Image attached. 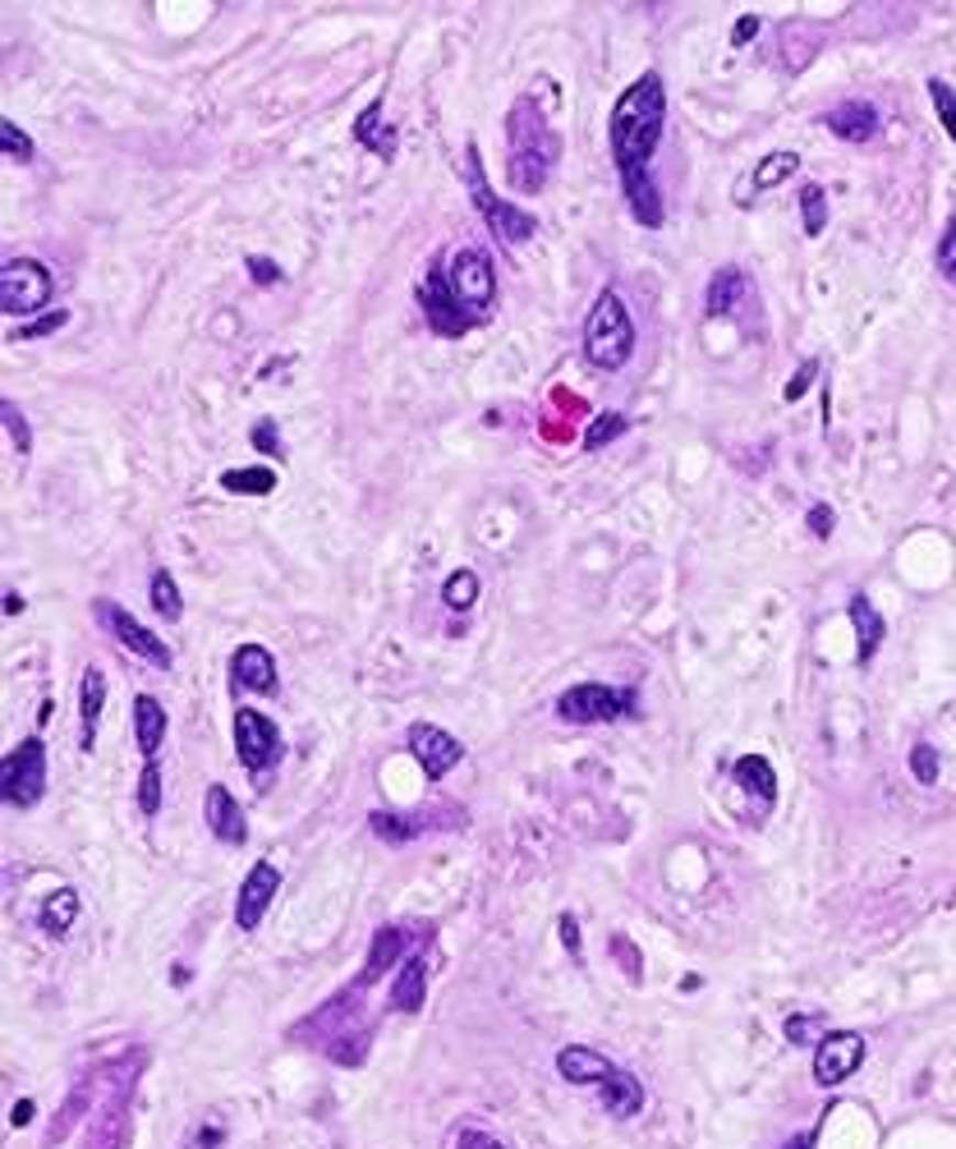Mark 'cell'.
<instances>
[{
	"mask_svg": "<svg viewBox=\"0 0 956 1149\" xmlns=\"http://www.w3.org/2000/svg\"><path fill=\"white\" fill-rule=\"evenodd\" d=\"M235 749H240V764L253 777L272 773L281 764V754H286L276 722L267 713H257V709H235Z\"/></svg>",
	"mask_w": 956,
	"mask_h": 1149,
	"instance_id": "ba28073f",
	"label": "cell"
},
{
	"mask_svg": "<svg viewBox=\"0 0 956 1149\" xmlns=\"http://www.w3.org/2000/svg\"><path fill=\"white\" fill-rule=\"evenodd\" d=\"M928 97H934V111H938V124L947 129V139L956 143V92L947 78H928Z\"/></svg>",
	"mask_w": 956,
	"mask_h": 1149,
	"instance_id": "8d00e7d4",
	"label": "cell"
},
{
	"mask_svg": "<svg viewBox=\"0 0 956 1149\" xmlns=\"http://www.w3.org/2000/svg\"><path fill=\"white\" fill-rule=\"evenodd\" d=\"M800 226H805L810 240H818V234L828 230V194H823L818 185L800 189Z\"/></svg>",
	"mask_w": 956,
	"mask_h": 1149,
	"instance_id": "1f68e13d",
	"label": "cell"
},
{
	"mask_svg": "<svg viewBox=\"0 0 956 1149\" xmlns=\"http://www.w3.org/2000/svg\"><path fill=\"white\" fill-rule=\"evenodd\" d=\"M152 608H157L166 621H179L185 616V598H179V584L171 580V570H152Z\"/></svg>",
	"mask_w": 956,
	"mask_h": 1149,
	"instance_id": "d6a6232c",
	"label": "cell"
},
{
	"mask_svg": "<svg viewBox=\"0 0 956 1149\" xmlns=\"http://www.w3.org/2000/svg\"><path fill=\"white\" fill-rule=\"evenodd\" d=\"M938 267H943V276L956 281V217L947 221V234H943V244H938Z\"/></svg>",
	"mask_w": 956,
	"mask_h": 1149,
	"instance_id": "bcb514c9",
	"label": "cell"
},
{
	"mask_svg": "<svg viewBox=\"0 0 956 1149\" xmlns=\"http://www.w3.org/2000/svg\"><path fill=\"white\" fill-rule=\"evenodd\" d=\"M635 713V690H612V686H571L557 699V718L589 726V722H616Z\"/></svg>",
	"mask_w": 956,
	"mask_h": 1149,
	"instance_id": "52a82bcc",
	"label": "cell"
},
{
	"mask_svg": "<svg viewBox=\"0 0 956 1149\" xmlns=\"http://www.w3.org/2000/svg\"><path fill=\"white\" fill-rule=\"evenodd\" d=\"M276 887H281L276 865L257 860V865L249 869V878H244V887H240V901H235V924H240L244 933H253L257 924H263L267 906H272V897H276Z\"/></svg>",
	"mask_w": 956,
	"mask_h": 1149,
	"instance_id": "5bb4252c",
	"label": "cell"
},
{
	"mask_svg": "<svg viewBox=\"0 0 956 1149\" xmlns=\"http://www.w3.org/2000/svg\"><path fill=\"white\" fill-rule=\"evenodd\" d=\"M79 709H84V749H92V741H97V722H101V709H107V671H101V667H88V671H84V686H79Z\"/></svg>",
	"mask_w": 956,
	"mask_h": 1149,
	"instance_id": "83f0119b",
	"label": "cell"
},
{
	"mask_svg": "<svg viewBox=\"0 0 956 1149\" xmlns=\"http://www.w3.org/2000/svg\"><path fill=\"white\" fill-rule=\"evenodd\" d=\"M354 139L364 143V147H373V156H382V162H392V156L400 152V139H396V129L382 120V101H373V107L354 120Z\"/></svg>",
	"mask_w": 956,
	"mask_h": 1149,
	"instance_id": "484cf974",
	"label": "cell"
},
{
	"mask_svg": "<svg viewBox=\"0 0 956 1149\" xmlns=\"http://www.w3.org/2000/svg\"><path fill=\"white\" fill-rule=\"evenodd\" d=\"M662 124H667V88L649 69V74H639L612 107V156H616L622 179L649 171L653 152L662 143Z\"/></svg>",
	"mask_w": 956,
	"mask_h": 1149,
	"instance_id": "6da1fadb",
	"label": "cell"
},
{
	"mask_svg": "<svg viewBox=\"0 0 956 1149\" xmlns=\"http://www.w3.org/2000/svg\"><path fill=\"white\" fill-rule=\"evenodd\" d=\"M221 488H226V492H235V497H272V492H276V469H263V464L226 469V474H221Z\"/></svg>",
	"mask_w": 956,
	"mask_h": 1149,
	"instance_id": "f546056e",
	"label": "cell"
},
{
	"mask_svg": "<svg viewBox=\"0 0 956 1149\" xmlns=\"http://www.w3.org/2000/svg\"><path fill=\"white\" fill-rule=\"evenodd\" d=\"M506 143H510V189L538 194L561 156V139L552 134L548 116L538 111L534 97H520L506 116Z\"/></svg>",
	"mask_w": 956,
	"mask_h": 1149,
	"instance_id": "7a4b0ae2",
	"label": "cell"
},
{
	"mask_svg": "<svg viewBox=\"0 0 956 1149\" xmlns=\"http://www.w3.org/2000/svg\"><path fill=\"white\" fill-rule=\"evenodd\" d=\"M369 823H373L377 838H382V842H392V846H400V842H409V838H419V832H424V823L405 819V814H386V809L369 814Z\"/></svg>",
	"mask_w": 956,
	"mask_h": 1149,
	"instance_id": "e575fe53",
	"label": "cell"
},
{
	"mask_svg": "<svg viewBox=\"0 0 956 1149\" xmlns=\"http://www.w3.org/2000/svg\"><path fill=\"white\" fill-rule=\"evenodd\" d=\"M833 519H837L833 506H823V502H818V506L810 511V529H814V538H833Z\"/></svg>",
	"mask_w": 956,
	"mask_h": 1149,
	"instance_id": "681fc988",
	"label": "cell"
},
{
	"mask_svg": "<svg viewBox=\"0 0 956 1149\" xmlns=\"http://www.w3.org/2000/svg\"><path fill=\"white\" fill-rule=\"evenodd\" d=\"M230 686L253 694H276V658L263 644H240L230 658Z\"/></svg>",
	"mask_w": 956,
	"mask_h": 1149,
	"instance_id": "9a60e30c",
	"label": "cell"
},
{
	"mask_svg": "<svg viewBox=\"0 0 956 1149\" xmlns=\"http://www.w3.org/2000/svg\"><path fill=\"white\" fill-rule=\"evenodd\" d=\"M455 1149H502V1140L487 1136V1131H479V1127H470V1131L455 1136Z\"/></svg>",
	"mask_w": 956,
	"mask_h": 1149,
	"instance_id": "c3c4849f",
	"label": "cell"
},
{
	"mask_svg": "<svg viewBox=\"0 0 956 1149\" xmlns=\"http://www.w3.org/2000/svg\"><path fill=\"white\" fill-rule=\"evenodd\" d=\"M823 124H828L842 143H869V139H878V129H883V120H878V111L869 107V101H842V107H833L828 116H823Z\"/></svg>",
	"mask_w": 956,
	"mask_h": 1149,
	"instance_id": "e0dca14e",
	"label": "cell"
},
{
	"mask_svg": "<svg viewBox=\"0 0 956 1149\" xmlns=\"http://www.w3.org/2000/svg\"><path fill=\"white\" fill-rule=\"evenodd\" d=\"M814 377H818V359H805V363H800V369H795V377L787 382V391H782V396H787V401H800V396H805V391L814 386Z\"/></svg>",
	"mask_w": 956,
	"mask_h": 1149,
	"instance_id": "ee69618b",
	"label": "cell"
},
{
	"mask_svg": "<svg viewBox=\"0 0 956 1149\" xmlns=\"http://www.w3.org/2000/svg\"><path fill=\"white\" fill-rule=\"evenodd\" d=\"M33 1113H37V1108H33V1099H19V1104H14V1127H29V1121H33Z\"/></svg>",
	"mask_w": 956,
	"mask_h": 1149,
	"instance_id": "db71d44e",
	"label": "cell"
},
{
	"mask_svg": "<svg viewBox=\"0 0 956 1149\" xmlns=\"http://www.w3.org/2000/svg\"><path fill=\"white\" fill-rule=\"evenodd\" d=\"M745 295H749V276H745L740 267H722V272L708 281V295H704L708 318H727V313H736Z\"/></svg>",
	"mask_w": 956,
	"mask_h": 1149,
	"instance_id": "7402d4cb",
	"label": "cell"
},
{
	"mask_svg": "<svg viewBox=\"0 0 956 1149\" xmlns=\"http://www.w3.org/2000/svg\"><path fill=\"white\" fill-rule=\"evenodd\" d=\"M612 952H616V956H622V961H626V965H622V971H626V975H630V980H635V984H639V980H644V971H639V952H635V943H626V938H622V933H616V938H612Z\"/></svg>",
	"mask_w": 956,
	"mask_h": 1149,
	"instance_id": "7dc6e473",
	"label": "cell"
},
{
	"mask_svg": "<svg viewBox=\"0 0 956 1149\" xmlns=\"http://www.w3.org/2000/svg\"><path fill=\"white\" fill-rule=\"evenodd\" d=\"M419 304H424L428 327H432L437 336H447V341H455V336H464V331L474 327L470 313H464V308L455 304V295H451V272H447L442 263L432 267L428 285H419Z\"/></svg>",
	"mask_w": 956,
	"mask_h": 1149,
	"instance_id": "30bf717a",
	"label": "cell"
},
{
	"mask_svg": "<svg viewBox=\"0 0 956 1149\" xmlns=\"http://www.w3.org/2000/svg\"><path fill=\"white\" fill-rule=\"evenodd\" d=\"M755 33H759V14H745V19H736V29H732V46H749V42H755Z\"/></svg>",
	"mask_w": 956,
	"mask_h": 1149,
	"instance_id": "f907efd6",
	"label": "cell"
},
{
	"mask_svg": "<svg viewBox=\"0 0 956 1149\" xmlns=\"http://www.w3.org/2000/svg\"><path fill=\"white\" fill-rule=\"evenodd\" d=\"M0 147H6V156H14V162H33V156H37L33 139L23 134L14 120H0Z\"/></svg>",
	"mask_w": 956,
	"mask_h": 1149,
	"instance_id": "f35d334b",
	"label": "cell"
},
{
	"mask_svg": "<svg viewBox=\"0 0 956 1149\" xmlns=\"http://www.w3.org/2000/svg\"><path fill=\"white\" fill-rule=\"evenodd\" d=\"M409 754L424 764V773L432 777V781H442L455 764H460V754H464V745L451 736V731H442V726H428V722H415L409 726Z\"/></svg>",
	"mask_w": 956,
	"mask_h": 1149,
	"instance_id": "4fadbf2b",
	"label": "cell"
},
{
	"mask_svg": "<svg viewBox=\"0 0 956 1149\" xmlns=\"http://www.w3.org/2000/svg\"><path fill=\"white\" fill-rule=\"evenodd\" d=\"M622 185H626V203H630L635 221H639V226H649V230H658V226H662V194H658V179H653L649 171H644V175H626Z\"/></svg>",
	"mask_w": 956,
	"mask_h": 1149,
	"instance_id": "cb8c5ba5",
	"label": "cell"
},
{
	"mask_svg": "<svg viewBox=\"0 0 956 1149\" xmlns=\"http://www.w3.org/2000/svg\"><path fill=\"white\" fill-rule=\"evenodd\" d=\"M74 920H79V893H74V887H56V893L42 901V929L51 938H65L74 929Z\"/></svg>",
	"mask_w": 956,
	"mask_h": 1149,
	"instance_id": "f1b7e54d",
	"label": "cell"
},
{
	"mask_svg": "<svg viewBox=\"0 0 956 1149\" xmlns=\"http://www.w3.org/2000/svg\"><path fill=\"white\" fill-rule=\"evenodd\" d=\"M561 943H565V952H571V956H580V924H575V916H561Z\"/></svg>",
	"mask_w": 956,
	"mask_h": 1149,
	"instance_id": "f5cc1de1",
	"label": "cell"
},
{
	"mask_svg": "<svg viewBox=\"0 0 956 1149\" xmlns=\"http://www.w3.org/2000/svg\"><path fill=\"white\" fill-rule=\"evenodd\" d=\"M451 295L474 322H483L487 313H493L497 272H493V258H487L483 249H460L451 258Z\"/></svg>",
	"mask_w": 956,
	"mask_h": 1149,
	"instance_id": "5b68a950",
	"label": "cell"
},
{
	"mask_svg": "<svg viewBox=\"0 0 956 1149\" xmlns=\"http://www.w3.org/2000/svg\"><path fill=\"white\" fill-rule=\"evenodd\" d=\"M850 625H856V658L860 663H873V653H878V644H883V635H888V625H883V616L873 612V603L865 593H850Z\"/></svg>",
	"mask_w": 956,
	"mask_h": 1149,
	"instance_id": "d6986e66",
	"label": "cell"
},
{
	"mask_svg": "<svg viewBox=\"0 0 956 1149\" xmlns=\"http://www.w3.org/2000/svg\"><path fill=\"white\" fill-rule=\"evenodd\" d=\"M92 612H97V621L107 625V631H111V635H116V639H120L129 653H139V658H143V663H152L157 671H171V648H166L157 635H152L147 625H139L134 616H129L120 603H107V598H101V603H97Z\"/></svg>",
	"mask_w": 956,
	"mask_h": 1149,
	"instance_id": "8fae6325",
	"label": "cell"
},
{
	"mask_svg": "<svg viewBox=\"0 0 956 1149\" xmlns=\"http://www.w3.org/2000/svg\"><path fill=\"white\" fill-rule=\"evenodd\" d=\"M626 428H630V419H626L622 409H603L598 419L589 424V433H584V447H589V451H603L607 441H616V437H622Z\"/></svg>",
	"mask_w": 956,
	"mask_h": 1149,
	"instance_id": "d590c367",
	"label": "cell"
},
{
	"mask_svg": "<svg viewBox=\"0 0 956 1149\" xmlns=\"http://www.w3.org/2000/svg\"><path fill=\"white\" fill-rule=\"evenodd\" d=\"M557 1072L571 1085H603L612 1076V1062L598 1049H584V1043H565L557 1053Z\"/></svg>",
	"mask_w": 956,
	"mask_h": 1149,
	"instance_id": "ac0fdd59",
	"label": "cell"
},
{
	"mask_svg": "<svg viewBox=\"0 0 956 1149\" xmlns=\"http://www.w3.org/2000/svg\"><path fill=\"white\" fill-rule=\"evenodd\" d=\"M46 791V745L42 741H19L6 754V768H0V796L19 809H33Z\"/></svg>",
	"mask_w": 956,
	"mask_h": 1149,
	"instance_id": "8992f818",
	"label": "cell"
},
{
	"mask_svg": "<svg viewBox=\"0 0 956 1149\" xmlns=\"http://www.w3.org/2000/svg\"><path fill=\"white\" fill-rule=\"evenodd\" d=\"M400 956H405V929H400V924L377 929V933H373V948H369V965H364V975H359V984L382 980Z\"/></svg>",
	"mask_w": 956,
	"mask_h": 1149,
	"instance_id": "d4e9b609",
	"label": "cell"
},
{
	"mask_svg": "<svg viewBox=\"0 0 956 1149\" xmlns=\"http://www.w3.org/2000/svg\"><path fill=\"white\" fill-rule=\"evenodd\" d=\"M584 354L593 369L603 373H616L626 369V359L635 354V322H630V308L622 304L616 291H603L593 299L589 318H584Z\"/></svg>",
	"mask_w": 956,
	"mask_h": 1149,
	"instance_id": "3957f363",
	"label": "cell"
},
{
	"mask_svg": "<svg viewBox=\"0 0 956 1149\" xmlns=\"http://www.w3.org/2000/svg\"><path fill=\"white\" fill-rule=\"evenodd\" d=\"M249 437H253V447H257V451H267V456H276V460L286 456V447H281V433H276V424H272V419L253 424V433H249Z\"/></svg>",
	"mask_w": 956,
	"mask_h": 1149,
	"instance_id": "7bdbcfd3",
	"label": "cell"
},
{
	"mask_svg": "<svg viewBox=\"0 0 956 1149\" xmlns=\"http://www.w3.org/2000/svg\"><path fill=\"white\" fill-rule=\"evenodd\" d=\"M479 574L474 570H455V574H447V584H442V598H447V608L451 612H470L474 603H479Z\"/></svg>",
	"mask_w": 956,
	"mask_h": 1149,
	"instance_id": "836d02e7",
	"label": "cell"
},
{
	"mask_svg": "<svg viewBox=\"0 0 956 1149\" xmlns=\"http://www.w3.org/2000/svg\"><path fill=\"white\" fill-rule=\"evenodd\" d=\"M787 1149H814V1131H805V1136H791V1140H787Z\"/></svg>",
	"mask_w": 956,
	"mask_h": 1149,
	"instance_id": "11a10c76",
	"label": "cell"
},
{
	"mask_svg": "<svg viewBox=\"0 0 956 1149\" xmlns=\"http://www.w3.org/2000/svg\"><path fill=\"white\" fill-rule=\"evenodd\" d=\"M865 1062V1035L856 1030H833L818 1039L814 1049V1081L818 1085H842L846 1076H856Z\"/></svg>",
	"mask_w": 956,
	"mask_h": 1149,
	"instance_id": "7c38bea8",
	"label": "cell"
},
{
	"mask_svg": "<svg viewBox=\"0 0 956 1149\" xmlns=\"http://www.w3.org/2000/svg\"><path fill=\"white\" fill-rule=\"evenodd\" d=\"M0 419H6V428H10V437H14V451L29 456V451H33V433H29V424H23V409H19L14 401H6V405H0Z\"/></svg>",
	"mask_w": 956,
	"mask_h": 1149,
	"instance_id": "ab89813d",
	"label": "cell"
},
{
	"mask_svg": "<svg viewBox=\"0 0 956 1149\" xmlns=\"http://www.w3.org/2000/svg\"><path fill=\"white\" fill-rule=\"evenodd\" d=\"M598 1094H603V1108H607L612 1117H635V1113L644 1108V1085H639V1076L622 1072V1066H612V1076L598 1085Z\"/></svg>",
	"mask_w": 956,
	"mask_h": 1149,
	"instance_id": "603a6c76",
	"label": "cell"
},
{
	"mask_svg": "<svg viewBox=\"0 0 956 1149\" xmlns=\"http://www.w3.org/2000/svg\"><path fill=\"white\" fill-rule=\"evenodd\" d=\"M424 998H428V965L419 956H409V961H400V975H396V988H392V1007L415 1016L424 1007Z\"/></svg>",
	"mask_w": 956,
	"mask_h": 1149,
	"instance_id": "4316f807",
	"label": "cell"
},
{
	"mask_svg": "<svg viewBox=\"0 0 956 1149\" xmlns=\"http://www.w3.org/2000/svg\"><path fill=\"white\" fill-rule=\"evenodd\" d=\"M464 179H470V198H474V207L483 212V221H487V230H493V240L502 244V249H510V253H520L529 240H534V230H538V221L529 217V212H520L515 203H502L493 189H487V175H479V152H474V143L464 147Z\"/></svg>",
	"mask_w": 956,
	"mask_h": 1149,
	"instance_id": "277c9868",
	"label": "cell"
},
{
	"mask_svg": "<svg viewBox=\"0 0 956 1149\" xmlns=\"http://www.w3.org/2000/svg\"><path fill=\"white\" fill-rule=\"evenodd\" d=\"M732 773H736V781L759 800V809L768 814L772 800H778V773H772V764L763 759V754H740Z\"/></svg>",
	"mask_w": 956,
	"mask_h": 1149,
	"instance_id": "ffe728a7",
	"label": "cell"
},
{
	"mask_svg": "<svg viewBox=\"0 0 956 1149\" xmlns=\"http://www.w3.org/2000/svg\"><path fill=\"white\" fill-rule=\"evenodd\" d=\"M65 322H69V318H65V313L56 308V313H46V318H33L29 327H19V336H14V341H42V336H51V331H61Z\"/></svg>",
	"mask_w": 956,
	"mask_h": 1149,
	"instance_id": "b9f144b4",
	"label": "cell"
},
{
	"mask_svg": "<svg viewBox=\"0 0 956 1149\" xmlns=\"http://www.w3.org/2000/svg\"><path fill=\"white\" fill-rule=\"evenodd\" d=\"M134 741L143 749V759H157V749L166 741V709L152 694L134 699Z\"/></svg>",
	"mask_w": 956,
	"mask_h": 1149,
	"instance_id": "44dd1931",
	"label": "cell"
},
{
	"mask_svg": "<svg viewBox=\"0 0 956 1149\" xmlns=\"http://www.w3.org/2000/svg\"><path fill=\"white\" fill-rule=\"evenodd\" d=\"M818 1035V1016H787V1039L791 1043H814Z\"/></svg>",
	"mask_w": 956,
	"mask_h": 1149,
	"instance_id": "f6af8a7d",
	"label": "cell"
},
{
	"mask_svg": "<svg viewBox=\"0 0 956 1149\" xmlns=\"http://www.w3.org/2000/svg\"><path fill=\"white\" fill-rule=\"evenodd\" d=\"M911 773H915V781H924V787H934V781H938V749L934 745H915L911 749Z\"/></svg>",
	"mask_w": 956,
	"mask_h": 1149,
	"instance_id": "60d3db41",
	"label": "cell"
},
{
	"mask_svg": "<svg viewBox=\"0 0 956 1149\" xmlns=\"http://www.w3.org/2000/svg\"><path fill=\"white\" fill-rule=\"evenodd\" d=\"M202 814H208V828H212V838L217 842H226V846H244V838H249V823H244V809H240V800L230 796L221 781L217 787H208V800H202Z\"/></svg>",
	"mask_w": 956,
	"mask_h": 1149,
	"instance_id": "2e32d148",
	"label": "cell"
},
{
	"mask_svg": "<svg viewBox=\"0 0 956 1149\" xmlns=\"http://www.w3.org/2000/svg\"><path fill=\"white\" fill-rule=\"evenodd\" d=\"M139 809L147 819H157V809H162V768H157V759H147L143 777H139Z\"/></svg>",
	"mask_w": 956,
	"mask_h": 1149,
	"instance_id": "74e56055",
	"label": "cell"
},
{
	"mask_svg": "<svg viewBox=\"0 0 956 1149\" xmlns=\"http://www.w3.org/2000/svg\"><path fill=\"white\" fill-rule=\"evenodd\" d=\"M249 272H253L257 285H276V281H281L276 263H267V258H249Z\"/></svg>",
	"mask_w": 956,
	"mask_h": 1149,
	"instance_id": "816d5d0a",
	"label": "cell"
},
{
	"mask_svg": "<svg viewBox=\"0 0 956 1149\" xmlns=\"http://www.w3.org/2000/svg\"><path fill=\"white\" fill-rule=\"evenodd\" d=\"M0 304H6V313H19V318L42 313L51 304V272L37 263V258H14V263H6V276H0Z\"/></svg>",
	"mask_w": 956,
	"mask_h": 1149,
	"instance_id": "9c48e42d",
	"label": "cell"
},
{
	"mask_svg": "<svg viewBox=\"0 0 956 1149\" xmlns=\"http://www.w3.org/2000/svg\"><path fill=\"white\" fill-rule=\"evenodd\" d=\"M795 171H800V156H795V152H772V156H763V162L755 166L749 185H755V189H778V185H787Z\"/></svg>",
	"mask_w": 956,
	"mask_h": 1149,
	"instance_id": "4dcf8cb0",
	"label": "cell"
}]
</instances>
